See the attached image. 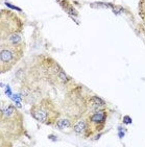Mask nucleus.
<instances>
[{"mask_svg":"<svg viewBox=\"0 0 145 147\" xmlns=\"http://www.w3.org/2000/svg\"><path fill=\"white\" fill-rule=\"evenodd\" d=\"M0 34L1 44L21 46L23 44V21L19 16L9 9L0 11Z\"/></svg>","mask_w":145,"mask_h":147,"instance_id":"nucleus-1","label":"nucleus"},{"mask_svg":"<svg viewBox=\"0 0 145 147\" xmlns=\"http://www.w3.org/2000/svg\"><path fill=\"white\" fill-rule=\"evenodd\" d=\"M139 15L145 21V0H139Z\"/></svg>","mask_w":145,"mask_h":147,"instance_id":"nucleus-10","label":"nucleus"},{"mask_svg":"<svg viewBox=\"0 0 145 147\" xmlns=\"http://www.w3.org/2000/svg\"><path fill=\"white\" fill-rule=\"evenodd\" d=\"M74 131L78 135H85L86 129H87V124H86V120H78L73 124Z\"/></svg>","mask_w":145,"mask_h":147,"instance_id":"nucleus-7","label":"nucleus"},{"mask_svg":"<svg viewBox=\"0 0 145 147\" xmlns=\"http://www.w3.org/2000/svg\"><path fill=\"white\" fill-rule=\"evenodd\" d=\"M59 3L65 9V11H68L69 14H76L75 11H74V9L70 5V3L69 2H67V1H65V0H59Z\"/></svg>","mask_w":145,"mask_h":147,"instance_id":"nucleus-9","label":"nucleus"},{"mask_svg":"<svg viewBox=\"0 0 145 147\" xmlns=\"http://www.w3.org/2000/svg\"><path fill=\"white\" fill-rule=\"evenodd\" d=\"M105 107V101L103 99H100L97 96H90L87 99V109L89 112H93V111L99 110V109Z\"/></svg>","mask_w":145,"mask_h":147,"instance_id":"nucleus-6","label":"nucleus"},{"mask_svg":"<svg viewBox=\"0 0 145 147\" xmlns=\"http://www.w3.org/2000/svg\"><path fill=\"white\" fill-rule=\"evenodd\" d=\"M55 124H57V126L60 128V129H64V128H68L71 126V121H70L69 119H66V118L59 119Z\"/></svg>","mask_w":145,"mask_h":147,"instance_id":"nucleus-8","label":"nucleus"},{"mask_svg":"<svg viewBox=\"0 0 145 147\" xmlns=\"http://www.w3.org/2000/svg\"><path fill=\"white\" fill-rule=\"evenodd\" d=\"M108 117H109L108 109L101 108L99 110L90 112L87 115V118H86L87 129H86L85 137L89 138V137L99 134L105 128V122L108 120Z\"/></svg>","mask_w":145,"mask_h":147,"instance_id":"nucleus-5","label":"nucleus"},{"mask_svg":"<svg viewBox=\"0 0 145 147\" xmlns=\"http://www.w3.org/2000/svg\"><path fill=\"white\" fill-rule=\"evenodd\" d=\"M24 54V45L11 46L1 44L0 46V73H6L17 65Z\"/></svg>","mask_w":145,"mask_h":147,"instance_id":"nucleus-4","label":"nucleus"},{"mask_svg":"<svg viewBox=\"0 0 145 147\" xmlns=\"http://www.w3.org/2000/svg\"><path fill=\"white\" fill-rule=\"evenodd\" d=\"M31 117L42 124L53 125L60 118V112L57 110L51 99L46 97L34 103L30 109Z\"/></svg>","mask_w":145,"mask_h":147,"instance_id":"nucleus-3","label":"nucleus"},{"mask_svg":"<svg viewBox=\"0 0 145 147\" xmlns=\"http://www.w3.org/2000/svg\"><path fill=\"white\" fill-rule=\"evenodd\" d=\"M1 130L9 137L23 135V116L13 105H6L1 110Z\"/></svg>","mask_w":145,"mask_h":147,"instance_id":"nucleus-2","label":"nucleus"}]
</instances>
